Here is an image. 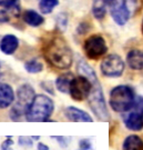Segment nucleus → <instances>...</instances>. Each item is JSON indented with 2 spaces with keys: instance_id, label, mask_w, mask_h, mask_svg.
I'll list each match as a JSON object with an SVG mask.
<instances>
[{
  "instance_id": "1",
  "label": "nucleus",
  "mask_w": 143,
  "mask_h": 150,
  "mask_svg": "<svg viewBox=\"0 0 143 150\" xmlns=\"http://www.w3.org/2000/svg\"><path fill=\"white\" fill-rule=\"evenodd\" d=\"M43 57L52 67L60 70L69 69L73 61L72 50L61 36H53L44 43Z\"/></svg>"
},
{
  "instance_id": "2",
  "label": "nucleus",
  "mask_w": 143,
  "mask_h": 150,
  "mask_svg": "<svg viewBox=\"0 0 143 150\" xmlns=\"http://www.w3.org/2000/svg\"><path fill=\"white\" fill-rule=\"evenodd\" d=\"M53 110L54 103L51 98L46 95H37L25 117L29 122H46L49 121Z\"/></svg>"
},
{
  "instance_id": "3",
  "label": "nucleus",
  "mask_w": 143,
  "mask_h": 150,
  "mask_svg": "<svg viewBox=\"0 0 143 150\" xmlns=\"http://www.w3.org/2000/svg\"><path fill=\"white\" fill-rule=\"evenodd\" d=\"M135 93L130 86H118L113 88L110 92V106L117 112H127L131 110V108L135 101Z\"/></svg>"
},
{
  "instance_id": "4",
  "label": "nucleus",
  "mask_w": 143,
  "mask_h": 150,
  "mask_svg": "<svg viewBox=\"0 0 143 150\" xmlns=\"http://www.w3.org/2000/svg\"><path fill=\"white\" fill-rule=\"evenodd\" d=\"M36 97L35 89L30 85L25 83L17 90V101L12 106L9 116L13 121H19L22 116H26L28 109Z\"/></svg>"
},
{
  "instance_id": "5",
  "label": "nucleus",
  "mask_w": 143,
  "mask_h": 150,
  "mask_svg": "<svg viewBox=\"0 0 143 150\" xmlns=\"http://www.w3.org/2000/svg\"><path fill=\"white\" fill-rule=\"evenodd\" d=\"M89 99V105L91 107V110L93 111L95 116L102 121H108L109 120V112L106 103L103 97V92L101 89V86L98 79L92 81V90L88 97Z\"/></svg>"
},
{
  "instance_id": "6",
  "label": "nucleus",
  "mask_w": 143,
  "mask_h": 150,
  "mask_svg": "<svg viewBox=\"0 0 143 150\" xmlns=\"http://www.w3.org/2000/svg\"><path fill=\"white\" fill-rule=\"evenodd\" d=\"M83 49H85V52L89 59L97 60L106 54L108 46L102 36L93 35V36H90L85 41Z\"/></svg>"
},
{
  "instance_id": "7",
  "label": "nucleus",
  "mask_w": 143,
  "mask_h": 150,
  "mask_svg": "<svg viewBox=\"0 0 143 150\" xmlns=\"http://www.w3.org/2000/svg\"><path fill=\"white\" fill-rule=\"evenodd\" d=\"M92 90V82L87 77H74L70 85L69 93L75 101H82L87 99Z\"/></svg>"
},
{
  "instance_id": "8",
  "label": "nucleus",
  "mask_w": 143,
  "mask_h": 150,
  "mask_svg": "<svg viewBox=\"0 0 143 150\" xmlns=\"http://www.w3.org/2000/svg\"><path fill=\"white\" fill-rule=\"evenodd\" d=\"M132 110L124 118V123L128 129L140 131L143 129V97H137Z\"/></svg>"
},
{
  "instance_id": "9",
  "label": "nucleus",
  "mask_w": 143,
  "mask_h": 150,
  "mask_svg": "<svg viewBox=\"0 0 143 150\" xmlns=\"http://www.w3.org/2000/svg\"><path fill=\"white\" fill-rule=\"evenodd\" d=\"M101 72L106 77L117 78L124 71V61L119 54H109L101 62Z\"/></svg>"
},
{
  "instance_id": "10",
  "label": "nucleus",
  "mask_w": 143,
  "mask_h": 150,
  "mask_svg": "<svg viewBox=\"0 0 143 150\" xmlns=\"http://www.w3.org/2000/svg\"><path fill=\"white\" fill-rule=\"evenodd\" d=\"M106 7H109L110 13L116 23L123 26L130 18V10L128 8L127 0H103Z\"/></svg>"
},
{
  "instance_id": "11",
  "label": "nucleus",
  "mask_w": 143,
  "mask_h": 150,
  "mask_svg": "<svg viewBox=\"0 0 143 150\" xmlns=\"http://www.w3.org/2000/svg\"><path fill=\"white\" fill-rule=\"evenodd\" d=\"M66 117L73 122H92L93 119L89 113L75 107H68L64 111Z\"/></svg>"
},
{
  "instance_id": "12",
  "label": "nucleus",
  "mask_w": 143,
  "mask_h": 150,
  "mask_svg": "<svg viewBox=\"0 0 143 150\" xmlns=\"http://www.w3.org/2000/svg\"><path fill=\"white\" fill-rule=\"evenodd\" d=\"M15 101V92L10 85L0 83V109L10 107Z\"/></svg>"
},
{
  "instance_id": "13",
  "label": "nucleus",
  "mask_w": 143,
  "mask_h": 150,
  "mask_svg": "<svg viewBox=\"0 0 143 150\" xmlns=\"http://www.w3.org/2000/svg\"><path fill=\"white\" fill-rule=\"evenodd\" d=\"M19 47V40L15 35H6L0 41V50L5 54H13Z\"/></svg>"
},
{
  "instance_id": "14",
  "label": "nucleus",
  "mask_w": 143,
  "mask_h": 150,
  "mask_svg": "<svg viewBox=\"0 0 143 150\" xmlns=\"http://www.w3.org/2000/svg\"><path fill=\"white\" fill-rule=\"evenodd\" d=\"M127 62L129 67L133 70H142L143 69V51L133 49L129 51L127 56Z\"/></svg>"
},
{
  "instance_id": "15",
  "label": "nucleus",
  "mask_w": 143,
  "mask_h": 150,
  "mask_svg": "<svg viewBox=\"0 0 143 150\" xmlns=\"http://www.w3.org/2000/svg\"><path fill=\"white\" fill-rule=\"evenodd\" d=\"M74 78V76L72 72H66L63 75L59 76L58 79L56 80V87L60 92H63V93H69L70 85H71V81Z\"/></svg>"
},
{
  "instance_id": "16",
  "label": "nucleus",
  "mask_w": 143,
  "mask_h": 150,
  "mask_svg": "<svg viewBox=\"0 0 143 150\" xmlns=\"http://www.w3.org/2000/svg\"><path fill=\"white\" fill-rule=\"evenodd\" d=\"M22 18H23V21L31 27H39L44 22L43 17L35 10H27L23 13Z\"/></svg>"
},
{
  "instance_id": "17",
  "label": "nucleus",
  "mask_w": 143,
  "mask_h": 150,
  "mask_svg": "<svg viewBox=\"0 0 143 150\" xmlns=\"http://www.w3.org/2000/svg\"><path fill=\"white\" fill-rule=\"evenodd\" d=\"M123 150H143V140L137 134H131L123 141Z\"/></svg>"
},
{
  "instance_id": "18",
  "label": "nucleus",
  "mask_w": 143,
  "mask_h": 150,
  "mask_svg": "<svg viewBox=\"0 0 143 150\" xmlns=\"http://www.w3.org/2000/svg\"><path fill=\"white\" fill-rule=\"evenodd\" d=\"M92 13L97 19H103L106 13V5L103 0H94L92 6Z\"/></svg>"
},
{
  "instance_id": "19",
  "label": "nucleus",
  "mask_w": 143,
  "mask_h": 150,
  "mask_svg": "<svg viewBox=\"0 0 143 150\" xmlns=\"http://www.w3.org/2000/svg\"><path fill=\"white\" fill-rule=\"evenodd\" d=\"M25 69L29 74H39L43 70V64L37 59H31L25 64Z\"/></svg>"
},
{
  "instance_id": "20",
  "label": "nucleus",
  "mask_w": 143,
  "mask_h": 150,
  "mask_svg": "<svg viewBox=\"0 0 143 150\" xmlns=\"http://www.w3.org/2000/svg\"><path fill=\"white\" fill-rule=\"evenodd\" d=\"M59 5V0H41L39 2V9L42 13H51V11Z\"/></svg>"
},
{
  "instance_id": "21",
  "label": "nucleus",
  "mask_w": 143,
  "mask_h": 150,
  "mask_svg": "<svg viewBox=\"0 0 143 150\" xmlns=\"http://www.w3.org/2000/svg\"><path fill=\"white\" fill-rule=\"evenodd\" d=\"M0 7L20 12V0H0Z\"/></svg>"
},
{
  "instance_id": "22",
  "label": "nucleus",
  "mask_w": 143,
  "mask_h": 150,
  "mask_svg": "<svg viewBox=\"0 0 143 150\" xmlns=\"http://www.w3.org/2000/svg\"><path fill=\"white\" fill-rule=\"evenodd\" d=\"M19 15H20V12H17L15 10H10V9L0 10V23L9 22L12 17H18Z\"/></svg>"
},
{
  "instance_id": "23",
  "label": "nucleus",
  "mask_w": 143,
  "mask_h": 150,
  "mask_svg": "<svg viewBox=\"0 0 143 150\" xmlns=\"http://www.w3.org/2000/svg\"><path fill=\"white\" fill-rule=\"evenodd\" d=\"M67 23H68V19H67V16L64 13H60L58 17H57V27L61 30H64L66 27H67Z\"/></svg>"
},
{
  "instance_id": "24",
  "label": "nucleus",
  "mask_w": 143,
  "mask_h": 150,
  "mask_svg": "<svg viewBox=\"0 0 143 150\" xmlns=\"http://www.w3.org/2000/svg\"><path fill=\"white\" fill-rule=\"evenodd\" d=\"M54 139H57L58 144L60 145L61 148H67L70 144V138L69 137H63V136H56V137H52Z\"/></svg>"
},
{
  "instance_id": "25",
  "label": "nucleus",
  "mask_w": 143,
  "mask_h": 150,
  "mask_svg": "<svg viewBox=\"0 0 143 150\" xmlns=\"http://www.w3.org/2000/svg\"><path fill=\"white\" fill-rule=\"evenodd\" d=\"M18 144L22 147H32V140H31V137H19V139H18Z\"/></svg>"
},
{
  "instance_id": "26",
  "label": "nucleus",
  "mask_w": 143,
  "mask_h": 150,
  "mask_svg": "<svg viewBox=\"0 0 143 150\" xmlns=\"http://www.w3.org/2000/svg\"><path fill=\"white\" fill-rule=\"evenodd\" d=\"M92 145L91 141L88 139H82L79 141V149L80 150H91Z\"/></svg>"
},
{
  "instance_id": "27",
  "label": "nucleus",
  "mask_w": 143,
  "mask_h": 150,
  "mask_svg": "<svg viewBox=\"0 0 143 150\" xmlns=\"http://www.w3.org/2000/svg\"><path fill=\"white\" fill-rule=\"evenodd\" d=\"M12 145H13V140H11V137H7V140H5L1 146H0V148L1 150H12Z\"/></svg>"
},
{
  "instance_id": "28",
  "label": "nucleus",
  "mask_w": 143,
  "mask_h": 150,
  "mask_svg": "<svg viewBox=\"0 0 143 150\" xmlns=\"http://www.w3.org/2000/svg\"><path fill=\"white\" fill-rule=\"evenodd\" d=\"M41 87H42V89L47 90L49 93H51V95L54 93V92H53V89H52V82H50V81L42 82V83H41Z\"/></svg>"
},
{
  "instance_id": "29",
  "label": "nucleus",
  "mask_w": 143,
  "mask_h": 150,
  "mask_svg": "<svg viewBox=\"0 0 143 150\" xmlns=\"http://www.w3.org/2000/svg\"><path fill=\"white\" fill-rule=\"evenodd\" d=\"M88 30H89V26L87 23H81L79 27H78V33H80V35H83Z\"/></svg>"
},
{
  "instance_id": "30",
  "label": "nucleus",
  "mask_w": 143,
  "mask_h": 150,
  "mask_svg": "<svg viewBox=\"0 0 143 150\" xmlns=\"http://www.w3.org/2000/svg\"><path fill=\"white\" fill-rule=\"evenodd\" d=\"M37 150H49V147L47 145H44L42 142H39L37 147Z\"/></svg>"
},
{
  "instance_id": "31",
  "label": "nucleus",
  "mask_w": 143,
  "mask_h": 150,
  "mask_svg": "<svg viewBox=\"0 0 143 150\" xmlns=\"http://www.w3.org/2000/svg\"><path fill=\"white\" fill-rule=\"evenodd\" d=\"M31 138H32V139H36V140H39V139H40V136H32Z\"/></svg>"
},
{
  "instance_id": "32",
  "label": "nucleus",
  "mask_w": 143,
  "mask_h": 150,
  "mask_svg": "<svg viewBox=\"0 0 143 150\" xmlns=\"http://www.w3.org/2000/svg\"><path fill=\"white\" fill-rule=\"evenodd\" d=\"M142 35H143V20H142Z\"/></svg>"
}]
</instances>
